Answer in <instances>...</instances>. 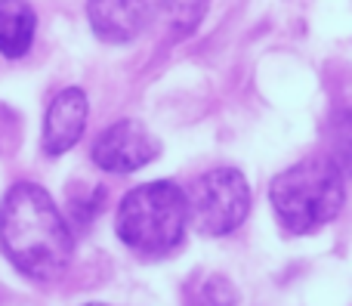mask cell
Wrapping results in <instances>:
<instances>
[{
	"mask_svg": "<svg viewBox=\"0 0 352 306\" xmlns=\"http://www.w3.org/2000/svg\"><path fill=\"white\" fill-rule=\"evenodd\" d=\"M269 201L287 235H309L343 210L346 183L331 158H303L272 179Z\"/></svg>",
	"mask_w": 352,
	"mask_h": 306,
	"instance_id": "obj_2",
	"label": "cell"
},
{
	"mask_svg": "<svg viewBox=\"0 0 352 306\" xmlns=\"http://www.w3.org/2000/svg\"><path fill=\"white\" fill-rule=\"evenodd\" d=\"M87 118H90V99L80 87H65L62 93H56L53 102L47 105V115H43L41 149L50 158L72 152L84 136Z\"/></svg>",
	"mask_w": 352,
	"mask_h": 306,
	"instance_id": "obj_7",
	"label": "cell"
},
{
	"mask_svg": "<svg viewBox=\"0 0 352 306\" xmlns=\"http://www.w3.org/2000/svg\"><path fill=\"white\" fill-rule=\"evenodd\" d=\"M3 257L31 282H56L74 257V235L50 192L37 183H16L0 201Z\"/></svg>",
	"mask_w": 352,
	"mask_h": 306,
	"instance_id": "obj_1",
	"label": "cell"
},
{
	"mask_svg": "<svg viewBox=\"0 0 352 306\" xmlns=\"http://www.w3.org/2000/svg\"><path fill=\"white\" fill-rule=\"evenodd\" d=\"M161 155V142L155 133H148L140 121H115L96 136L93 142V164L105 173H136L142 171L146 164H152L155 158Z\"/></svg>",
	"mask_w": 352,
	"mask_h": 306,
	"instance_id": "obj_5",
	"label": "cell"
},
{
	"mask_svg": "<svg viewBox=\"0 0 352 306\" xmlns=\"http://www.w3.org/2000/svg\"><path fill=\"white\" fill-rule=\"evenodd\" d=\"M331 161L340 173L352 177V111L340 109L331 118Z\"/></svg>",
	"mask_w": 352,
	"mask_h": 306,
	"instance_id": "obj_11",
	"label": "cell"
},
{
	"mask_svg": "<svg viewBox=\"0 0 352 306\" xmlns=\"http://www.w3.org/2000/svg\"><path fill=\"white\" fill-rule=\"evenodd\" d=\"M188 201L170 179H155L130 189L115 214V232L140 257H167L186 239Z\"/></svg>",
	"mask_w": 352,
	"mask_h": 306,
	"instance_id": "obj_3",
	"label": "cell"
},
{
	"mask_svg": "<svg viewBox=\"0 0 352 306\" xmlns=\"http://www.w3.org/2000/svg\"><path fill=\"white\" fill-rule=\"evenodd\" d=\"M37 34V12L28 0H0V56L22 59Z\"/></svg>",
	"mask_w": 352,
	"mask_h": 306,
	"instance_id": "obj_8",
	"label": "cell"
},
{
	"mask_svg": "<svg viewBox=\"0 0 352 306\" xmlns=\"http://www.w3.org/2000/svg\"><path fill=\"white\" fill-rule=\"evenodd\" d=\"M188 201V220L201 235L223 239L235 232L250 210V186L235 167H213L195 179Z\"/></svg>",
	"mask_w": 352,
	"mask_h": 306,
	"instance_id": "obj_4",
	"label": "cell"
},
{
	"mask_svg": "<svg viewBox=\"0 0 352 306\" xmlns=\"http://www.w3.org/2000/svg\"><path fill=\"white\" fill-rule=\"evenodd\" d=\"M207 10H210V0H164L161 22L167 25L173 37H186L201 25Z\"/></svg>",
	"mask_w": 352,
	"mask_h": 306,
	"instance_id": "obj_10",
	"label": "cell"
},
{
	"mask_svg": "<svg viewBox=\"0 0 352 306\" xmlns=\"http://www.w3.org/2000/svg\"><path fill=\"white\" fill-rule=\"evenodd\" d=\"M164 0H87V22L105 43H130L161 19Z\"/></svg>",
	"mask_w": 352,
	"mask_h": 306,
	"instance_id": "obj_6",
	"label": "cell"
},
{
	"mask_svg": "<svg viewBox=\"0 0 352 306\" xmlns=\"http://www.w3.org/2000/svg\"><path fill=\"white\" fill-rule=\"evenodd\" d=\"M84 306H109V303H84Z\"/></svg>",
	"mask_w": 352,
	"mask_h": 306,
	"instance_id": "obj_12",
	"label": "cell"
},
{
	"mask_svg": "<svg viewBox=\"0 0 352 306\" xmlns=\"http://www.w3.org/2000/svg\"><path fill=\"white\" fill-rule=\"evenodd\" d=\"M182 306H238V288L219 272H201L182 291Z\"/></svg>",
	"mask_w": 352,
	"mask_h": 306,
	"instance_id": "obj_9",
	"label": "cell"
}]
</instances>
